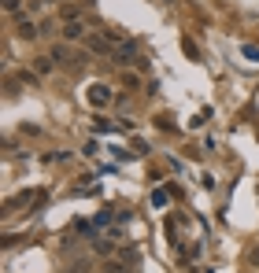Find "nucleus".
I'll return each mask as SVG.
<instances>
[{
  "label": "nucleus",
  "mask_w": 259,
  "mask_h": 273,
  "mask_svg": "<svg viewBox=\"0 0 259 273\" xmlns=\"http://www.w3.org/2000/svg\"><path fill=\"white\" fill-rule=\"evenodd\" d=\"M123 85H126V89H137V85H141V74H130V70H126V74H123Z\"/></svg>",
  "instance_id": "obj_13"
},
{
  "label": "nucleus",
  "mask_w": 259,
  "mask_h": 273,
  "mask_svg": "<svg viewBox=\"0 0 259 273\" xmlns=\"http://www.w3.org/2000/svg\"><path fill=\"white\" fill-rule=\"evenodd\" d=\"M181 48H185V56H189L193 63H200V48H196V44H193L189 37H185V41H181Z\"/></svg>",
  "instance_id": "obj_10"
},
{
  "label": "nucleus",
  "mask_w": 259,
  "mask_h": 273,
  "mask_svg": "<svg viewBox=\"0 0 259 273\" xmlns=\"http://www.w3.org/2000/svg\"><path fill=\"white\" fill-rule=\"evenodd\" d=\"M167 200H171V192H167V188H156V192H152V207H167Z\"/></svg>",
  "instance_id": "obj_9"
},
{
  "label": "nucleus",
  "mask_w": 259,
  "mask_h": 273,
  "mask_svg": "<svg viewBox=\"0 0 259 273\" xmlns=\"http://www.w3.org/2000/svg\"><path fill=\"white\" fill-rule=\"evenodd\" d=\"M93 221H97V226H108V221H111V211H100Z\"/></svg>",
  "instance_id": "obj_16"
},
{
  "label": "nucleus",
  "mask_w": 259,
  "mask_h": 273,
  "mask_svg": "<svg viewBox=\"0 0 259 273\" xmlns=\"http://www.w3.org/2000/svg\"><path fill=\"white\" fill-rule=\"evenodd\" d=\"M11 85H26V89H37L41 85V74H30V70H19L11 78Z\"/></svg>",
  "instance_id": "obj_6"
},
{
  "label": "nucleus",
  "mask_w": 259,
  "mask_h": 273,
  "mask_svg": "<svg viewBox=\"0 0 259 273\" xmlns=\"http://www.w3.org/2000/svg\"><path fill=\"white\" fill-rule=\"evenodd\" d=\"M156 126H159V130H167V133H171V130H174V122H171V118H167V115H159V118H156Z\"/></svg>",
  "instance_id": "obj_15"
},
{
  "label": "nucleus",
  "mask_w": 259,
  "mask_h": 273,
  "mask_svg": "<svg viewBox=\"0 0 259 273\" xmlns=\"http://www.w3.org/2000/svg\"><path fill=\"white\" fill-rule=\"evenodd\" d=\"M4 11H8V15H15V11H19V0H4Z\"/></svg>",
  "instance_id": "obj_17"
},
{
  "label": "nucleus",
  "mask_w": 259,
  "mask_h": 273,
  "mask_svg": "<svg viewBox=\"0 0 259 273\" xmlns=\"http://www.w3.org/2000/svg\"><path fill=\"white\" fill-rule=\"evenodd\" d=\"M85 52H97V56H111L115 52V44L104 37V34H89L85 37Z\"/></svg>",
  "instance_id": "obj_2"
},
{
  "label": "nucleus",
  "mask_w": 259,
  "mask_h": 273,
  "mask_svg": "<svg viewBox=\"0 0 259 273\" xmlns=\"http://www.w3.org/2000/svg\"><path fill=\"white\" fill-rule=\"evenodd\" d=\"M100 34L108 37L111 44H123V41H126V34H123V30H119V26H111V30H100Z\"/></svg>",
  "instance_id": "obj_8"
},
{
  "label": "nucleus",
  "mask_w": 259,
  "mask_h": 273,
  "mask_svg": "<svg viewBox=\"0 0 259 273\" xmlns=\"http://www.w3.org/2000/svg\"><path fill=\"white\" fill-rule=\"evenodd\" d=\"M44 4H56V0H44Z\"/></svg>",
  "instance_id": "obj_19"
},
{
  "label": "nucleus",
  "mask_w": 259,
  "mask_h": 273,
  "mask_svg": "<svg viewBox=\"0 0 259 273\" xmlns=\"http://www.w3.org/2000/svg\"><path fill=\"white\" fill-rule=\"evenodd\" d=\"M241 56L252 59V63H259V44H241Z\"/></svg>",
  "instance_id": "obj_12"
},
{
  "label": "nucleus",
  "mask_w": 259,
  "mask_h": 273,
  "mask_svg": "<svg viewBox=\"0 0 259 273\" xmlns=\"http://www.w3.org/2000/svg\"><path fill=\"white\" fill-rule=\"evenodd\" d=\"M34 74L49 78V74H52V56H37V59H34Z\"/></svg>",
  "instance_id": "obj_7"
},
{
  "label": "nucleus",
  "mask_w": 259,
  "mask_h": 273,
  "mask_svg": "<svg viewBox=\"0 0 259 273\" xmlns=\"http://www.w3.org/2000/svg\"><path fill=\"white\" fill-rule=\"evenodd\" d=\"M111 100H115V92L104 85V82H97L93 89H89V104H93V107H108Z\"/></svg>",
  "instance_id": "obj_3"
},
{
  "label": "nucleus",
  "mask_w": 259,
  "mask_h": 273,
  "mask_svg": "<svg viewBox=\"0 0 259 273\" xmlns=\"http://www.w3.org/2000/svg\"><path fill=\"white\" fill-rule=\"evenodd\" d=\"M59 19H63V22H70V19H78V8H63V11H59Z\"/></svg>",
  "instance_id": "obj_14"
},
{
  "label": "nucleus",
  "mask_w": 259,
  "mask_h": 273,
  "mask_svg": "<svg viewBox=\"0 0 259 273\" xmlns=\"http://www.w3.org/2000/svg\"><path fill=\"white\" fill-rule=\"evenodd\" d=\"M207 118H211V107H204L200 115H193V118H189V126H193V130H200V126H204Z\"/></svg>",
  "instance_id": "obj_11"
},
{
  "label": "nucleus",
  "mask_w": 259,
  "mask_h": 273,
  "mask_svg": "<svg viewBox=\"0 0 259 273\" xmlns=\"http://www.w3.org/2000/svg\"><path fill=\"white\" fill-rule=\"evenodd\" d=\"M137 59H141V44H137V41H123V44H115V52H111V63H115V67H130V63H137Z\"/></svg>",
  "instance_id": "obj_1"
},
{
  "label": "nucleus",
  "mask_w": 259,
  "mask_h": 273,
  "mask_svg": "<svg viewBox=\"0 0 259 273\" xmlns=\"http://www.w3.org/2000/svg\"><path fill=\"white\" fill-rule=\"evenodd\" d=\"M59 34H63V41H67V44H70V41H82V37H89L82 19H70V22H63V30H59Z\"/></svg>",
  "instance_id": "obj_4"
},
{
  "label": "nucleus",
  "mask_w": 259,
  "mask_h": 273,
  "mask_svg": "<svg viewBox=\"0 0 259 273\" xmlns=\"http://www.w3.org/2000/svg\"><path fill=\"white\" fill-rule=\"evenodd\" d=\"M15 37H19V41H34V37H41V26H34L30 19H19V26H15Z\"/></svg>",
  "instance_id": "obj_5"
},
{
  "label": "nucleus",
  "mask_w": 259,
  "mask_h": 273,
  "mask_svg": "<svg viewBox=\"0 0 259 273\" xmlns=\"http://www.w3.org/2000/svg\"><path fill=\"white\" fill-rule=\"evenodd\" d=\"M248 262H252V266H259V247H252V255H248Z\"/></svg>",
  "instance_id": "obj_18"
}]
</instances>
